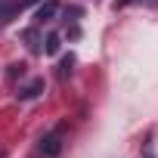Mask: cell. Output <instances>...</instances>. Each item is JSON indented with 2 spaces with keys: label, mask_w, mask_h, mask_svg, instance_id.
<instances>
[{
  "label": "cell",
  "mask_w": 158,
  "mask_h": 158,
  "mask_svg": "<svg viewBox=\"0 0 158 158\" xmlns=\"http://www.w3.org/2000/svg\"><path fill=\"white\" fill-rule=\"evenodd\" d=\"M40 152H44L47 158H56V155L62 152V130H59V127L50 130V133L40 139Z\"/></svg>",
  "instance_id": "1"
},
{
  "label": "cell",
  "mask_w": 158,
  "mask_h": 158,
  "mask_svg": "<svg viewBox=\"0 0 158 158\" xmlns=\"http://www.w3.org/2000/svg\"><path fill=\"white\" fill-rule=\"evenodd\" d=\"M40 93H44V77H34L31 84H25V87L19 90L22 99H34V96H40Z\"/></svg>",
  "instance_id": "2"
},
{
  "label": "cell",
  "mask_w": 158,
  "mask_h": 158,
  "mask_svg": "<svg viewBox=\"0 0 158 158\" xmlns=\"http://www.w3.org/2000/svg\"><path fill=\"white\" fill-rule=\"evenodd\" d=\"M56 10H59V6H56V0H47V3L37 10V22H50V19L56 16Z\"/></svg>",
  "instance_id": "3"
},
{
  "label": "cell",
  "mask_w": 158,
  "mask_h": 158,
  "mask_svg": "<svg viewBox=\"0 0 158 158\" xmlns=\"http://www.w3.org/2000/svg\"><path fill=\"white\" fill-rule=\"evenodd\" d=\"M59 44H62V40H59V34H50V37H47L44 53H47V56H56V53H59Z\"/></svg>",
  "instance_id": "4"
},
{
  "label": "cell",
  "mask_w": 158,
  "mask_h": 158,
  "mask_svg": "<svg viewBox=\"0 0 158 158\" xmlns=\"http://www.w3.org/2000/svg\"><path fill=\"white\" fill-rule=\"evenodd\" d=\"M71 65H74V56L68 53V56L59 62V77H68V74H71Z\"/></svg>",
  "instance_id": "5"
},
{
  "label": "cell",
  "mask_w": 158,
  "mask_h": 158,
  "mask_svg": "<svg viewBox=\"0 0 158 158\" xmlns=\"http://www.w3.org/2000/svg\"><path fill=\"white\" fill-rule=\"evenodd\" d=\"M25 74V65L19 62V65H10V77H13V81H16V77H22Z\"/></svg>",
  "instance_id": "6"
},
{
  "label": "cell",
  "mask_w": 158,
  "mask_h": 158,
  "mask_svg": "<svg viewBox=\"0 0 158 158\" xmlns=\"http://www.w3.org/2000/svg\"><path fill=\"white\" fill-rule=\"evenodd\" d=\"M127 3H133V0H115V10H121V6H127Z\"/></svg>",
  "instance_id": "7"
}]
</instances>
